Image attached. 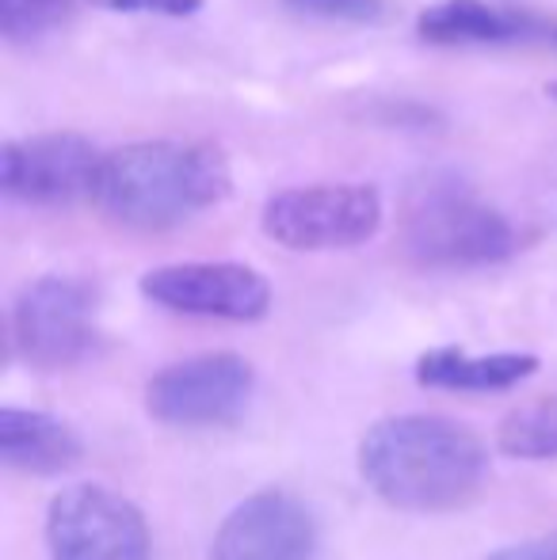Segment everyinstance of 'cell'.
Listing matches in <instances>:
<instances>
[{"label":"cell","instance_id":"6da1fadb","mask_svg":"<svg viewBox=\"0 0 557 560\" xmlns=\"http://www.w3.org/2000/svg\"><path fill=\"white\" fill-rule=\"evenodd\" d=\"M367 488L402 511L466 508L489 480V454L469 428L443 416H390L359 443Z\"/></svg>","mask_w":557,"mask_h":560},{"label":"cell","instance_id":"7a4b0ae2","mask_svg":"<svg viewBox=\"0 0 557 560\" xmlns=\"http://www.w3.org/2000/svg\"><path fill=\"white\" fill-rule=\"evenodd\" d=\"M230 195V164L202 141H135L104 153L96 202L130 229H172Z\"/></svg>","mask_w":557,"mask_h":560},{"label":"cell","instance_id":"3957f363","mask_svg":"<svg viewBox=\"0 0 557 560\" xmlns=\"http://www.w3.org/2000/svg\"><path fill=\"white\" fill-rule=\"evenodd\" d=\"M405 248L423 267H485L512 256L520 233L459 179H428L405 210Z\"/></svg>","mask_w":557,"mask_h":560},{"label":"cell","instance_id":"277c9868","mask_svg":"<svg viewBox=\"0 0 557 560\" xmlns=\"http://www.w3.org/2000/svg\"><path fill=\"white\" fill-rule=\"evenodd\" d=\"M264 233L290 252H336L367 244L382 225V199L367 184L287 187L264 202Z\"/></svg>","mask_w":557,"mask_h":560},{"label":"cell","instance_id":"5b68a950","mask_svg":"<svg viewBox=\"0 0 557 560\" xmlns=\"http://www.w3.org/2000/svg\"><path fill=\"white\" fill-rule=\"evenodd\" d=\"M15 351L38 370H66L84 362L100 347L96 294L89 282L69 275H43L12 310Z\"/></svg>","mask_w":557,"mask_h":560},{"label":"cell","instance_id":"8992f818","mask_svg":"<svg viewBox=\"0 0 557 560\" xmlns=\"http://www.w3.org/2000/svg\"><path fill=\"white\" fill-rule=\"evenodd\" d=\"M46 549L54 560H149L146 515L104 485H69L46 511Z\"/></svg>","mask_w":557,"mask_h":560},{"label":"cell","instance_id":"52a82bcc","mask_svg":"<svg viewBox=\"0 0 557 560\" xmlns=\"http://www.w3.org/2000/svg\"><path fill=\"white\" fill-rule=\"evenodd\" d=\"M256 374L241 354L210 351L156 370L146 385V412L164 428H225L253 400Z\"/></svg>","mask_w":557,"mask_h":560},{"label":"cell","instance_id":"ba28073f","mask_svg":"<svg viewBox=\"0 0 557 560\" xmlns=\"http://www.w3.org/2000/svg\"><path fill=\"white\" fill-rule=\"evenodd\" d=\"M104 153L81 133H35L0 149V191L23 207L96 199Z\"/></svg>","mask_w":557,"mask_h":560},{"label":"cell","instance_id":"9c48e42d","mask_svg":"<svg viewBox=\"0 0 557 560\" xmlns=\"http://www.w3.org/2000/svg\"><path fill=\"white\" fill-rule=\"evenodd\" d=\"M141 294L184 317L237 320V325L268 317L271 310V282L253 267L230 259L156 267L141 275Z\"/></svg>","mask_w":557,"mask_h":560},{"label":"cell","instance_id":"30bf717a","mask_svg":"<svg viewBox=\"0 0 557 560\" xmlns=\"http://www.w3.org/2000/svg\"><path fill=\"white\" fill-rule=\"evenodd\" d=\"M317 518L282 488L253 492L222 518L207 560H313Z\"/></svg>","mask_w":557,"mask_h":560},{"label":"cell","instance_id":"8fae6325","mask_svg":"<svg viewBox=\"0 0 557 560\" xmlns=\"http://www.w3.org/2000/svg\"><path fill=\"white\" fill-rule=\"evenodd\" d=\"M417 31L436 46H554L557 15L492 0H439L420 12Z\"/></svg>","mask_w":557,"mask_h":560},{"label":"cell","instance_id":"7c38bea8","mask_svg":"<svg viewBox=\"0 0 557 560\" xmlns=\"http://www.w3.org/2000/svg\"><path fill=\"white\" fill-rule=\"evenodd\" d=\"M84 446L66 420L31 408H4L0 412V457L8 469L31 477H58L81 462Z\"/></svg>","mask_w":557,"mask_h":560},{"label":"cell","instance_id":"4fadbf2b","mask_svg":"<svg viewBox=\"0 0 557 560\" xmlns=\"http://www.w3.org/2000/svg\"><path fill=\"white\" fill-rule=\"evenodd\" d=\"M538 370L531 351L469 354L462 347H431L417 359V382L446 393H504Z\"/></svg>","mask_w":557,"mask_h":560},{"label":"cell","instance_id":"5bb4252c","mask_svg":"<svg viewBox=\"0 0 557 560\" xmlns=\"http://www.w3.org/2000/svg\"><path fill=\"white\" fill-rule=\"evenodd\" d=\"M497 446L508 457H527V462L557 457V397L531 400V405L515 408L512 416H504L497 431Z\"/></svg>","mask_w":557,"mask_h":560},{"label":"cell","instance_id":"9a60e30c","mask_svg":"<svg viewBox=\"0 0 557 560\" xmlns=\"http://www.w3.org/2000/svg\"><path fill=\"white\" fill-rule=\"evenodd\" d=\"M81 0H0V31L8 43L27 46L61 31Z\"/></svg>","mask_w":557,"mask_h":560},{"label":"cell","instance_id":"2e32d148","mask_svg":"<svg viewBox=\"0 0 557 560\" xmlns=\"http://www.w3.org/2000/svg\"><path fill=\"white\" fill-rule=\"evenodd\" d=\"M287 12L328 23H379L386 15V0H282Z\"/></svg>","mask_w":557,"mask_h":560},{"label":"cell","instance_id":"e0dca14e","mask_svg":"<svg viewBox=\"0 0 557 560\" xmlns=\"http://www.w3.org/2000/svg\"><path fill=\"white\" fill-rule=\"evenodd\" d=\"M89 4H100L107 12H130V15H195L202 8V0H89Z\"/></svg>","mask_w":557,"mask_h":560},{"label":"cell","instance_id":"ac0fdd59","mask_svg":"<svg viewBox=\"0 0 557 560\" xmlns=\"http://www.w3.org/2000/svg\"><path fill=\"white\" fill-rule=\"evenodd\" d=\"M485 560H557V530L543 534V538L504 546V549H497V553H489Z\"/></svg>","mask_w":557,"mask_h":560},{"label":"cell","instance_id":"d6986e66","mask_svg":"<svg viewBox=\"0 0 557 560\" xmlns=\"http://www.w3.org/2000/svg\"><path fill=\"white\" fill-rule=\"evenodd\" d=\"M546 92H550V100H554V104H557V81L550 84V89H546Z\"/></svg>","mask_w":557,"mask_h":560}]
</instances>
